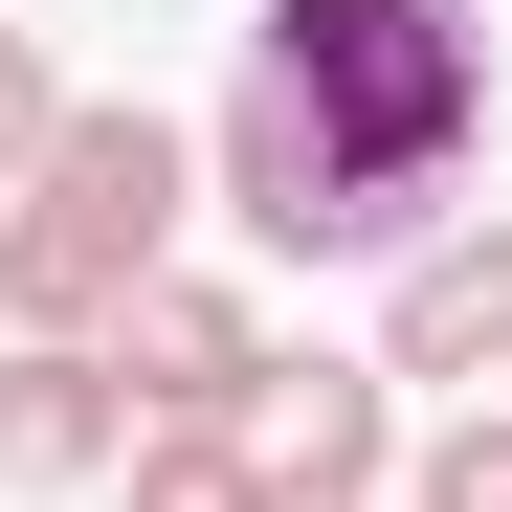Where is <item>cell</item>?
<instances>
[{
	"label": "cell",
	"mask_w": 512,
	"mask_h": 512,
	"mask_svg": "<svg viewBox=\"0 0 512 512\" xmlns=\"http://www.w3.org/2000/svg\"><path fill=\"white\" fill-rule=\"evenodd\" d=\"M245 90L334 156L357 268H401V245L468 201V156H490V23H468V0H268Z\"/></svg>",
	"instance_id": "cell-1"
},
{
	"label": "cell",
	"mask_w": 512,
	"mask_h": 512,
	"mask_svg": "<svg viewBox=\"0 0 512 512\" xmlns=\"http://www.w3.org/2000/svg\"><path fill=\"white\" fill-rule=\"evenodd\" d=\"M179 223H201V134L67 90V134L0 179V334H112L156 268H179Z\"/></svg>",
	"instance_id": "cell-2"
},
{
	"label": "cell",
	"mask_w": 512,
	"mask_h": 512,
	"mask_svg": "<svg viewBox=\"0 0 512 512\" xmlns=\"http://www.w3.org/2000/svg\"><path fill=\"white\" fill-rule=\"evenodd\" d=\"M379 379L401 401H490L512 379V223H423L379 268Z\"/></svg>",
	"instance_id": "cell-3"
},
{
	"label": "cell",
	"mask_w": 512,
	"mask_h": 512,
	"mask_svg": "<svg viewBox=\"0 0 512 512\" xmlns=\"http://www.w3.org/2000/svg\"><path fill=\"white\" fill-rule=\"evenodd\" d=\"M245 468H268L290 512H379L401 490V379L379 357H268L245 379Z\"/></svg>",
	"instance_id": "cell-4"
},
{
	"label": "cell",
	"mask_w": 512,
	"mask_h": 512,
	"mask_svg": "<svg viewBox=\"0 0 512 512\" xmlns=\"http://www.w3.org/2000/svg\"><path fill=\"white\" fill-rule=\"evenodd\" d=\"M90 357H112V401H134V423H245V379H268L290 334L245 312L223 268H156V290H134V312L90 334Z\"/></svg>",
	"instance_id": "cell-5"
},
{
	"label": "cell",
	"mask_w": 512,
	"mask_h": 512,
	"mask_svg": "<svg viewBox=\"0 0 512 512\" xmlns=\"http://www.w3.org/2000/svg\"><path fill=\"white\" fill-rule=\"evenodd\" d=\"M112 446H134V401L90 334H0V490H112Z\"/></svg>",
	"instance_id": "cell-6"
},
{
	"label": "cell",
	"mask_w": 512,
	"mask_h": 512,
	"mask_svg": "<svg viewBox=\"0 0 512 512\" xmlns=\"http://www.w3.org/2000/svg\"><path fill=\"white\" fill-rule=\"evenodd\" d=\"M112 512H290V490L245 468V423H134V446H112Z\"/></svg>",
	"instance_id": "cell-7"
},
{
	"label": "cell",
	"mask_w": 512,
	"mask_h": 512,
	"mask_svg": "<svg viewBox=\"0 0 512 512\" xmlns=\"http://www.w3.org/2000/svg\"><path fill=\"white\" fill-rule=\"evenodd\" d=\"M379 512H512V401H446V423L401 446V490H379Z\"/></svg>",
	"instance_id": "cell-8"
},
{
	"label": "cell",
	"mask_w": 512,
	"mask_h": 512,
	"mask_svg": "<svg viewBox=\"0 0 512 512\" xmlns=\"http://www.w3.org/2000/svg\"><path fill=\"white\" fill-rule=\"evenodd\" d=\"M45 134H67V67H45V23H0V179H23Z\"/></svg>",
	"instance_id": "cell-9"
}]
</instances>
